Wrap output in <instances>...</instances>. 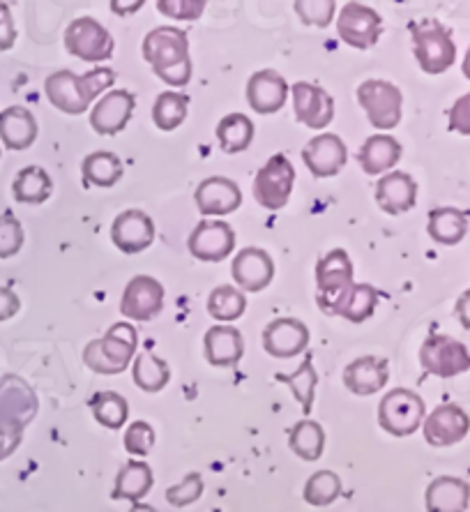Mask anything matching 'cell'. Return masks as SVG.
Returning <instances> with one entry per match:
<instances>
[{"mask_svg": "<svg viewBox=\"0 0 470 512\" xmlns=\"http://www.w3.org/2000/svg\"><path fill=\"white\" fill-rule=\"evenodd\" d=\"M53 192V180L42 167H26L17 173L12 183V194L19 203L40 206Z\"/></svg>", "mask_w": 470, "mask_h": 512, "instance_id": "cell-35", "label": "cell"}, {"mask_svg": "<svg viewBox=\"0 0 470 512\" xmlns=\"http://www.w3.org/2000/svg\"><path fill=\"white\" fill-rule=\"evenodd\" d=\"M302 162L314 178H335L348 162L346 143L337 134H318L302 148Z\"/></svg>", "mask_w": 470, "mask_h": 512, "instance_id": "cell-21", "label": "cell"}, {"mask_svg": "<svg viewBox=\"0 0 470 512\" xmlns=\"http://www.w3.org/2000/svg\"><path fill=\"white\" fill-rule=\"evenodd\" d=\"M277 381H284L288 388H291V393L298 399L300 406H302V413L309 416L312 413V406H314V390H316V383H318V376L316 370L312 365V360H305L298 367V372L293 374H277Z\"/></svg>", "mask_w": 470, "mask_h": 512, "instance_id": "cell-42", "label": "cell"}, {"mask_svg": "<svg viewBox=\"0 0 470 512\" xmlns=\"http://www.w3.org/2000/svg\"><path fill=\"white\" fill-rule=\"evenodd\" d=\"M470 432V416L457 404H441L424 418V441L434 448H450L464 441Z\"/></svg>", "mask_w": 470, "mask_h": 512, "instance_id": "cell-15", "label": "cell"}, {"mask_svg": "<svg viewBox=\"0 0 470 512\" xmlns=\"http://www.w3.org/2000/svg\"><path fill=\"white\" fill-rule=\"evenodd\" d=\"M339 496H341V478L335 471H328V469L316 471L314 476H309L305 492H302V499L314 508L332 506Z\"/></svg>", "mask_w": 470, "mask_h": 512, "instance_id": "cell-41", "label": "cell"}, {"mask_svg": "<svg viewBox=\"0 0 470 512\" xmlns=\"http://www.w3.org/2000/svg\"><path fill=\"white\" fill-rule=\"evenodd\" d=\"M40 402L35 390L17 374L0 379V462L21 446L26 427L33 423Z\"/></svg>", "mask_w": 470, "mask_h": 512, "instance_id": "cell-2", "label": "cell"}, {"mask_svg": "<svg viewBox=\"0 0 470 512\" xmlns=\"http://www.w3.org/2000/svg\"><path fill=\"white\" fill-rule=\"evenodd\" d=\"M358 102L376 130H394L404 114L401 90L383 79H367L358 86Z\"/></svg>", "mask_w": 470, "mask_h": 512, "instance_id": "cell-8", "label": "cell"}, {"mask_svg": "<svg viewBox=\"0 0 470 512\" xmlns=\"http://www.w3.org/2000/svg\"><path fill=\"white\" fill-rule=\"evenodd\" d=\"M90 411L97 423L106 429H123L127 418H130V404L123 395L113 393V390H102L90 397Z\"/></svg>", "mask_w": 470, "mask_h": 512, "instance_id": "cell-37", "label": "cell"}, {"mask_svg": "<svg viewBox=\"0 0 470 512\" xmlns=\"http://www.w3.org/2000/svg\"><path fill=\"white\" fill-rule=\"evenodd\" d=\"M418 201V183L411 173L392 171L376 183V203L383 213L392 217L404 215Z\"/></svg>", "mask_w": 470, "mask_h": 512, "instance_id": "cell-24", "label": "cell"}, {"mask_svg": "<svg viewBox=\"0 0 470 512\" xmlns=\"http://www.w3.org/2000/svg\"><path fill=\"white\" fill-rule=\"evenodd\" d=\"M427 418V406L424 399L408 388H394L378 404V425L383 432L397 439L411 436L420 429Z\"/></svg>", "mask_w": 470, "mask_h": 512, "instance_id": "cell-6", "label": "cell"}, {"mask_svg": "<svg viewBox=\"0 0 470 512\" xmlns=\"http://www.w3.org/2000/svg\"><path fill=\"white\" fill-rule=\"evenodd\" d=\"M461 72H464V77L470 81V47H468V51H466L464 63H461Z\"/></svg>", "mask_w": 470, "mask_h": 512, "instance_id": "cell-54", "label": "cell"}, {"mask_svg": "<svg viewBox=\"0 0 470 512\" xmlns=\"http://www.w3.org/2000/svg\"><path fill=\"white\" fill-rule=\"evenodd\" d=\"M130 512H157L153 506H148V503H143V501H139V503H132V508H130Z\"/></svg>", "mask_w": 470, "mask_h": 512, "instance_id": "cell-53", "label": "cell"}, {"mask_svg": "<svg viewBox=\"0 0 470 512\" xmlns=\"http://www.w3.org/2000/svg\"><path fill=\"white\" fill-rule=\"evenodd\" d=\"M447 118H450L452 132H459V134H464V137H470V93L459 97V100L452 104Z\"/></svg>", "mask_w": 470, "mask_h": 512, "instance_id": "cell-48", "label": "cell"}, {"mask_svg": "<svg viewBox=\"0 0 470 512\" xmlns=\"http://www.w3.org/2000/svg\"><path fill=\"white\" fill-rule=\"evenodd\" d=\"M141 54L166 86L185 88L192 81V56L185 30L173 26L153 28L141 44Z\"/></svg>", "mask_w": 470, "mask_h": 512, "instance_id": "cell-1", "label": "cell"}, {"mask_svg": "<svg viewBox=\"0 0 470 512\" xmlns=\"http://www.w3.org/2000/svg\"><path fill=\"white\" fill-rule=\"evenodd\" d=\"M470 503V485L464 478L438 476L424 492L427 512H466Z\"/></svg>", "mask_w": 470, "mask_h": 512, "instance_id": "cell-26", "label": "cell"}, {"mask_svg": "<svg viewBox=\"0 0 470 512\" xmlns=\"http://www.w3.org/2000/svg\"><path fill=\"white\" fill-rule=\"evenodd\" d=\"M231 275L240 291L259 293L268 289L272 280H275V261L261 247H245V250L235 254Z\"/></svg>", "mask_w": 470, "mask_h": 512, "instance_id": "cell-20", "label": "cell"}, {"mask_svg": "<svg viewBox=\"0 0 470 512\" xmlns=\"http://www.w3.org/2000/svg\"><path fill=\"white\" fill-rule=\"evenodd\" d=\"M136 107V97L125 88L109 90L90 111V127L102 137H116L127 127Z\"/></svg>", "mask_w": 470, "mask_h": 512, "instance_id": "cell-18", "label": "cell"}, {"mask_svg": "<svg viewBox=\"0 0 470 512\" xmlns=\"http://www.w3.org/2000/svg\"><path fill=\"white\" fill-rule=\"evenodd\" d=\"M288 448L305 462H316L323 457L325 450V432L316 420H300L288 432Z\"/></svg>", "mask_w": 470, "mask_h": 512, "instance_id": "cell-36", "label": "cell"}, {"mask_svg": "<svg viewBox=\"0 0 470 512\" xmlns=\"http://www.w3.org/2000/svg\"><path fill=\"white\" fill-rule=\"evenodd\" d=\"M201 496H203V478L194 471L187 473L178 485L166 489V501H169L173 508L192 506V503L199 501Z\"/></svg>", "mask_w": 470, "mask_h": 512, "instance_id": "cell-45", "label": "cell"}, {"mask_svg": "<svg viewBox=\"0 0 470 512\" xmlns=\"http://www.w3.org/2000/svg\"><path fill=\"white\" fill-rule=\"evenodd\" d=\"M335 0H298L295 3V12L302 24L328 28L332 17H335Z\"/></svg>", "mask_w": 470, "mask_h": 512, "instance_id": "cell-44", "label": "cell"}, {"mask_svg": "<svg viewBox=\"0 0 470 512\" xmlns=\"http://www.w3.org/2000/svg\"><path fill=\"white\" fill-rule=\"evenodd\" d=\"M24 227L12 213L0 215V259H10L24 247Z\"/></svg>", "mask_w": 470, "mask_h": 512, "instance_id": "cell-46", "label": "cell"}, {"mask_svg": "<svg viewBox=\"0 0 470 512\" xmlns=\"http://www.w3.org/2000/svg\"><path fill=\"white\" fill-rule=\"evenodd\" d=\"M132 379L136 383V388H141L143 393H159V390H164L171 381L169 363L157 358L155 353L143 351L132 360Z\"/></svg>", "mask_w": 470, "mask_h": 512, "instance_id": "cell-34", "label": "cell"}, {"mask_svg": "<svg viewBox=\"0 0 470 512\" xmlns=\"http://www.w3.org/2000/svg\"><path fill=\"white\" fill-rule=\"evenodd\" d=\"M164 310V286L150 275H136L120 298V314L132 321H153Z\"/></svg>", "mask_w": 470, "mask_h": 512, "instance_id": "cell-13", "label": "cell"}, {"mask_svg": "<svg viewBox=\"0 0 470 512\" xmlns=\"http://www.w3.org/2000/svg\"><path fill=\"white\" fill-rule=\"evenodd\" d=\"M247 310V298L240 289L231 284H222L210 291L208 298V314L219 323L238 321Z\"/></svg>", "mask_w": 470, "mask_h": 512, "instance_id": "cell-38", "label": "cell"}, {"mask_svg": "<svg viewBox=\"0 0 470 512\" xmlns=\"http://www.w3.org/2000/svg\"><path fill=\"white\" fill-rule=\"evenodd\" d=\"M337 33L348 47L367 51L383 33V17L362 3H346L337 19Z\"/></svg>", "mask_w": 470, "mask_h": 512, "instance_id": "cell-12", "label": "cell"}, {"mask_svg": "<svg viewBox=\"0 0 470 512\" xmlns=\"http://www.w3.org/2000/svg\"><path fill=\"white\" fill-rule=\"evenodd\" d=\"M427 233L438 245H459L468 233V215L459 208H436L429 213Z\"/></svg>", "mask_w": 470, "mask_h": 512, "instance_id": "cell-31", "label": "cell"}, {"mask_svg": "<svg viewBox=\"0 0 470 512\" xmlns=\"http://www.w3.org/2000/svg\"><path fill=\"white\" fill-rule=\"evenodd\" d=\"M194 201L203 217H226L242 206V192L235 180L210 176L196 187Z\"/></svg>", "mask_w": 470, "mask_h": 512, "instance_id": "cell-22", "label": "cell"}, {"mask_svg": "<svg viewBox=\"0 0 470 512\" xmlns=\"http://www.w3.org/2000/svg\"><path fill=\"white\" fill-rule=\"evenodd\" d=\"M21 310V300L17 293L7 286H0V321H10Z\"/></svg>", "mask_w": 470, "mask_h": 512, "instance_id": "cell-50", "label": "cell"}, {"mask_svg": "<svg viewBox=\"0 0 470 512\" xmlns=\"http://www.w3.org/2000/svg\"><path fill=\"white\" fill-rule=\"evenodd\" d=\"M401 155H404V148L397 139L388 137V134H374L360 148L358 162L367 176H381V173L394 169Z\"/></svg>", "mask_w": 470, "mask_h": 512, "instance_id": "cell-29", "label": "cell"}, {"mask_svg": "<svg viewBox=\"0 0 470 512\" xmlns=\"http://www.w3.org/2000/svg\"><path fill=\"white\" fill-rule=\"evenodd\" d=\"M206 360L215 367H233L245 356V340L233 326H212L203 337Z\"/></svg>", "mask_w": 470, "mask_h": 512, "instance_id": "cell-27", "label": "cell"}, {"mask_svg": "<svg viewBox=\"0 0 470 512\" xmlns=\"http://www.w3.org/2000/svg\"><path fill=\"white\" fill-rule=\"evenodd\" d=\"M291 86L275 70H259L247 81V102L256 114L270 116L284 109Z\"/></svg>", "mask_w": 470, "mask_h": 512, "instance_id": "cell-23", "label": "cell"}, {"mask_svg": "<svg viewBox=\"0 0 470 512\" xmlns=\"http://www.w3.org/2000/svg\"><path fill=\"white\" fill-rule=\"evenodd\" d=\"M194 259L206 263H219L229 259L235 250V231L224 220H201L187 240Z\"/></svg>", "mask_w": 470, "mask_h": 512, "instance_id": "cell-14", "label": "cell"}, {"mask_svg": "<svg viewBox=\"0 0 470 512\" xmlns=\"http://www.w3.org/2000/svg\"><path fill=\"white\" fill-rule=\"evenodd\" d=\"M454 312H457V319L461 326L470 330V289L461 293L457 305H454Z\"/></svg>", "mask_w": 470, "mask_h": 512, "instance_id": "cell-51", "label": "cell"}, {"mask_svg": "<svg viewBox=\"0 0 470 512\" xmlns=\"http://www.w3.org/2000/svg\"><path fill=\"white\" fill-rule=\"evenodd\" d=\"M157 10L178 21H196L206 10V0H159Z\"/></svg>", "mask_w": 470, "mask_h": 512, "instance_id": "cell-47", "label": "cell"}, {"mask_svg": "<svg viewBox=\"0 0 470 512\" xmlns=\"http://www.w3.org/2000/svg\"><path fill=\"white\" fill-rule=\"evenodd\" d=\"M293 95V111L295 120L312 130H323L335 118V100L328 90L321 86L309 84V81H298L291 86Z\"/></svg>", "mask_w": 470, "mask_h": 512, "instance_id": "cell-16", "label": "cell"}, {"mask_svg": "<svg viewBox=\"0 0 470 512\" xmlns=\"http://www.w3.org/2000/svg\"><path fill=\"white\" fill-rule=\"evenodd\" d=\"M420 365L438 379H454L470 370V351L454 337L434 333L420 346Z\"/></svg>", "mask_w": 470, "mask_h": 512, "instance_id": "cell-9", "label": "cell"}, {"mask_svg": "<svg viewBox=\"0 0 470 512\" xmlns=\"http://www.w3.org/2000/svg\"><path fill=\"white\" fill-rule=\"evenodd\" d=\"M413 54L422 72L443 74L457 60V44L450 30L438 21H422L420 26H413Z\"/></svg>", "mask_w": 470, "mask_h": 512, "instance_id": "cell-7", "label": "cell"}, {"mask_svg": "<svg viewBox=\"0 0 470 512\" xmlns=\"http://www.w3.org/2000/svg\"><path fill=\"white\" fill-rule=\"evenodd\" d=\"M65 49L86 63H104L113 56L116 42L100 21L79 17L65 28Z\"/></svg>", "mask_w": 470, "mask_h": 512, "instance_id": "cell-11", "label": "cell"}, {"mask_svg": "<svg viewBox=\"0 0 470 512\" xmlns=\"http://www.w3.org/2000/svg\"><path fill=\"white\" fill-rule=\"evenodd\" d=\"M153 483V469H150L143 459H130V462L120 466L116 476V487H113V499L139 503L143 501V496L153 489Z\"/></svg>", "mask_w": 470, "mask_h": 512, "instance_id": "cell-30", "label": "cell"}, {"mask_svg": "<svg viewBox=\"0 0 470 512\" xmlns=\"http://www.w3.org/2000/svg\"><path fill=\"white\" fill-rule=\"evenodd\" d=\"M295 187V169L286 155H272L254 178V199L268 210H282Z\"/></svg>", "mask_w": 470, "mask_h": 512, "instance_id": "cell-10", "label": "cell"}, {"mask_svg": "<svg viewBox=\"0 0 470 512\" xmlns=\"http://www.w3.org/2000/svg\"><path fill=\"white\" fill-rule=\"evenodd\" d=\"M189 111V97L185 93H176V90H164L157 95L153 107V120L162 132H173L185 123Z\"/></svg>", "mask_w": 470, "mask_h": 512, "instance_id": "cell-39", "label": "cell"}, {"mask_svg": "<svg viewBox=\"0 0 470 512\" xmlns=\"http://www.w3.org/2000/svg\"><path fill=\"white\" fill-rule=\"evenodd\" d=\"M116 84V72L109 67H97L86 74H74L72 70H58L44 81L47 100L67 116L86 114L97 95Z\"/></svg>", "mask_w": 470, "mask_h": 512, "instance_id": "cell-3", "label": "cell"}, {"mask_svg": "<svg viewBox=\"0 0 470 512\" xmlns=\"http://www.w3.org/2000/svg\"><path fill=\"white\" fill-rule=\"evenodd\" d=\"M353 261L346 250H330L316 263V303L325 314H339L353 289Z\"/></svg>", "mask_w": 470, "mask_h": 512, "instance_id": "cell-5", "label": "cell"}, {"mask_svg": "<svg viewBox=\"0 0 470 512\" xmlns=\"http://www.w3.org/2000/svg\"><path fill=\"white\" fill-rule=\"evenodd\" d=\"M17 42V28L10 12V5L0 3V51H10Z\"/></svg>", "mask_w": 470, "mask_h": 512, "instance_id": "cell-49", "label": "cell"}, {"mask_svg": "<svg viewBox=\"0 0 470 512\" xmlns=\"http://www.w3.org/2000/svg\"><path fill=\"white\" fill-rule=\"evenodd\" d=\"M309 328L293 316H279L263 330V349L272 358H295L309 346Z\"/></svg>", "mask_w": 470, "mask_h": 512, "instance_id": "cell-17", "label": "cell"}, {"mask_svg": "<svg viewBox=\"0 0 470 512\" xmlns=\"http://www.w3.org/2000/svg\"><path fill=\"white\" fill-rule=\"evenodd\" d=\"M111 240L123 254H139L155 243V222L143 210H123L111 224Z\"/></svg>", "mask_w": 470, "mask_h": 512, "instance_id": "cell-19", "label": "cell"}, {"mask_svg": "<svg viewBox=\"0 0 470 512\" xmlns=\"http://www.w3.org/2000/svg\"><path fill=\"white\" fill-rule=\"evenodd\" d=\"M155 441L157 434L153 425L146 423V420H134V423H130V427L125 429L123 446L132 457H146L150 450L155 448Z\"/></svg>", "mask_w": 470, "mask_h": 512, "instance_id": "cell-43", "label": "cell"}, {"mask_svg": "<svg viewBox=\"0 0 470 512\" xmlns=\"http://www.w3.org/2000/svg\"><path fill=\"white\" fill-rule=\"evenodd\" d=\"M139 349V333L132 323L120 321L106 330L102 340H93L83 349V363L97 374H123L132 365Z\"/></svg>", "mask_w": 470, "mask_h": 512, "instance_id": "cell-4", "label": "cell"}, {"mask_svg": "<svg viewBox=\"0 0 470 512\" xmlns=\"http://www.w3.org/2000/svg\"><path fill=\"white\" fill-rule=\"evenodd\" d=\"M215 134H217L219 148H222L224 153L235 155V153H245V150L252 146L256 127L252 123V118L245 114H229L219 120Z\"/></svg>", "mask_w": 470, "mask_h": 512, "instance_id": "cell-33", "label": "cell"}, {"mask_svg": "<svg viewBox=\"0 0 470 512\" xmlns=\"http://www.w3.org/2000/svg\"><path fill=\"white\" fill-rule=\"evenodd\" d=\"M37 139V120L26 107L0 111V141L7 150H26Z\"/></svg>", "mask_w": 470, "mask_h": 512, "instance_id": "cell-28", "label": "cell"}, {"mask_svg": "<svg viewBox=\"0 0 470 512\" xmlns=\"http://www.w3.org/2000/svg\"><path fill=\"white\" fill-rule=\"evenodd\" d=\"M390 379V363L385 358L362 356L355 358L344 370V383L353 395L369 397L381 393Z\"/></svg>", "mask_w": 470, "mask_h": 512, "instance_id": "cell-25", "label": "cell"}, {"mask_svg": "<svg viewBox=\"0 0 470 512\" xmlns=\"http://www.w3.org/2000/svg\"><path fill=\"white\" fill-rule=\"evenodd\" d=\"M378 300H381V293H378L376 286L371 284H353L351 293H348L344 305L337 316L351 323H365L371 314H374Z\"/></svg>", "mask_w": 470, "mask_h": 512, "instance_id": "cell-40", "label": "cell"}, {"mask_svg": "<svg viewBox=\"0 0 470 512\" xmlns=\"http://www.w3.org/2000/svg\"><path fill=\"white\" fill-rule=\"evenodd\" d=\"M83 183L95 187H113L123 178L125 167L116 153L109 150H95L81 164Z\"/></svg>", "mask_w": 470, "mask_h": 512, "instance_id": "cell-32", "label": "cell"}, {"mask_svg": "<svg viewBox=\"0 0 470 512\" xmlns=\"http://www.w3.org/2000/svg\"><path fill=\"white\" fill-rule=\"evenodd\" d=\"M143 7V0H136V3H118V0H113L111 3V10L118 12L120 17H125V14H132L136 10H141Z\"/></svg>", "mask_w": 470, "mask_h": 512, "instance_id": "cell-52", "label": "cell"}]
</instances>
